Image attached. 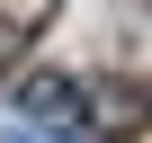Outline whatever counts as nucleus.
Segmentation results:
<instances>
[{"mask_svg": "<svg viewBox=\"0 0 152 143\" xmlns=\"http://www.w3.org/2000/svg\"><path fill=\"white\" fill-rule=\"evenodd\" d=\"M18 107H27L36 125H72V134H81V125L99 116V90L72 81V72H18Z\"/></svg>", "mask_w": 152, "mask_h": 143, "instance_id": "obj_1", "label": "nucleus"}, {"mask_svg": "<svg viewBox=\"0 0 152 143\" xmlns=\"http://www.w3.org/2000/svg\"><path fill=\"white\" fill-rule=\"evenodd\" d=\"M27 143H81V134H27Z\"/></svg>", "mask_w": 152, "mask_h": 143, "instance_id": "obj_2", "label": "nucleus"}, {"mask_svg": "<svg viewBox=\"0 0 152 143\" xmlns=\"http://www.w3.org/2000/svg\"><path fill=\"white\" fill-rule=\"evenodd\" d=\"M0 45H9V27H0Z\"/></svg>", "mask_w": 152, "mask_h": 143, "instance_id": "obj_3", "label": "nucleus"}]
</instances>
